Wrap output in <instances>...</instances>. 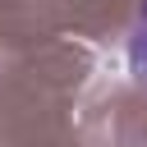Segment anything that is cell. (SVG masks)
I'll use <instances>...</instances> for the list:
<instances>
[{
  "mask_svg": "<svg viewBox=\"0 0 147 147\" xmlns=\"http://www.w3.org/2000/svg\"><path fill=\"white\" fill-rule=\"evenodd\" d=\"M129 69H133V78L147 87V0H142V9H138V28H133V37H129Z\"/></svg>",
  "mask_w": 147,
  "mask_h": 147,
  "instance_id": "1",
  "label": "cell"
}]
</instances>
